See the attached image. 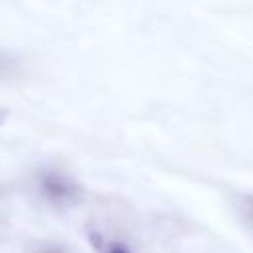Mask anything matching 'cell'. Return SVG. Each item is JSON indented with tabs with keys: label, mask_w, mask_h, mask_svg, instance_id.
I'll use <instances>...</instances> for the list:
<instances>
[{
	"label": "cell",
	"mask_w": 253,
	"mask_h": 253,
	"mask_svg": "<svg viewBox=\"0 0 253 253\" xmlns=\"http://www.w3.org/2000/svg\"><path fill=\"white\" fill-rule=\"evenodd\" d=\"M42 194L53 204V206H71L81 198V188L75 180L61 172H43L40 178Z\"/></svg>",
	"instance_id": "6da1fadb"
},
{
	"label": "cell",
	"mask_w": 253,
	"mask_h": 253,
	"mask_svg": "<svg viewBox=\"0 0 253 253\" xmlns=\"http://www.w3.org/2000/svg\"><path fill=\"white\" fill-rule=\"evenodd\" d=\"M20 75H22L20 59L10 51L0 49V81H12L18 79Z\"/></svg>",
	"instance_id": "7a4b0ae2"
},
{
	"label": "cell",
	"mask_w": 253,
	"mask_h": 253,
	"mask_svg": "<svg viewBox=\"0 0 253 253\" xmlns=\"http://www.w3.org/2000/svg\"><path fill=\"white\" fill-rule=\"evenodd\" d=\"M105 253H130V249L126 245H123V243H111L105 249Z\"/></svg>",
	"instance_id": "3957f363"
},
{
	"label": "cell",
	"mask_w": 253,
	"mask_h": 253,
	"mask_svg": "<svg viewBox=\"0 0 253 253\" xmlns=\"http://www.w3.org/2000/svg\"><path fill=\"white\" fill-rule=\"evenodd\" d=\"M45 253H57V251H45Z\"/></svg>",
	"instance_id": "277c9868"
},
{
	"label": "cell",
	"mask_w": 253,
	"mask_h": 253,
	"mask_svg": "<svg viewBox=\"0 0 253 253\" xmlns=\"http://www.w3.org/2000/svg\"><path fill=\"white\" fill-rule=\"evenodd\" d=\"M251 204H253V202H251Z\"/></svg>",
	"instance_id": "5b68a950"
}]
</instances>
